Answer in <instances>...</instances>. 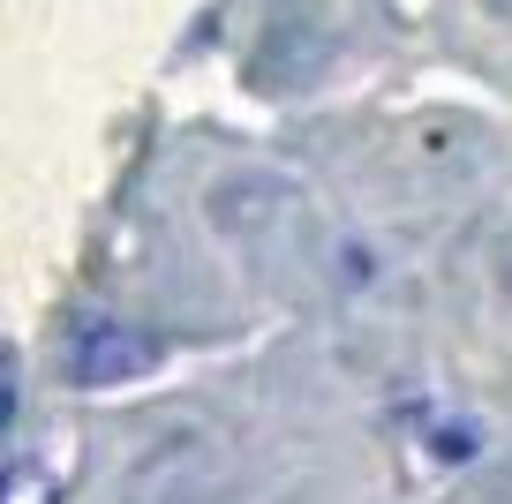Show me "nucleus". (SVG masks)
Returning <instances> with one entry per match:
<instances>
[{"mask_svg": "<svg viewBox=\"0 0 512 504\" xmlns=\"http://www.w3.org/2000/svg\"><path fill=\"white\" fill-rule=\"evenodd\" d=\"M159 339L136 324H121V316H76L61 339V369L76 392H113V384H136L159 369Z\"/></svg>", "mask_w": 512, "mask_h": 504, "instance_id": "f257e3e1", "label": "nucleus"}]
</instances>
